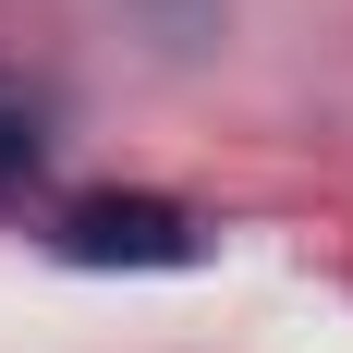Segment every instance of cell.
Segmentation results:
<instances>
[{
    "label": "cell",
    "mask_w": 353,
    "mask_h": 353,
    "mask_svg": "<svg viewBox=\"0 0 353 353\" xmlns=\"http://www.w3.org/2000/svg\"><path fill=\"white\" fill-rule=\"evenodd\" d=\"M0 183H37V122L0 98Z\"/></svg>",
    "instance_id": "obj_2"
},
{
    "label": "cell",
    "mask_w": 353,
    "mask_h": 353,
    "mask_svg": "<svg viewBox=\"0 0 353 353\" xmlns=\"http://www.w3.org/2000/svg\"><path fill=\"white\" fill-rule=\"evenodd\" d=\"M49 244H61L73 268H195L208 232L183 208H159V195H85V208H61Z\"/></svg>",
    "instance_id": "obj_1"
}]
</instances>
